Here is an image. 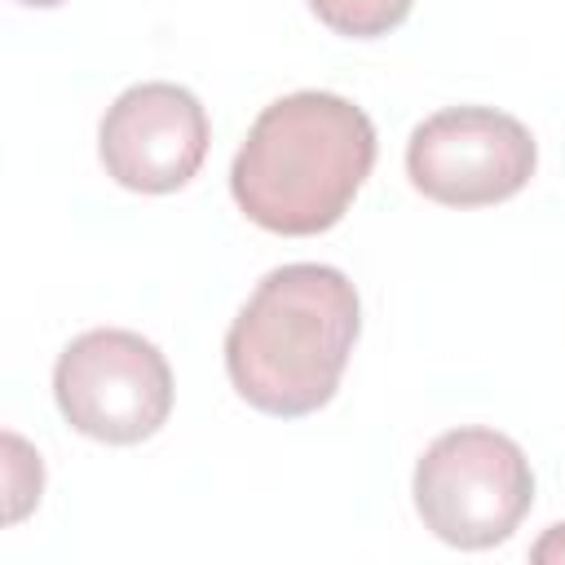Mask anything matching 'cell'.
Returning a JSON list of instances; mask_svg holds the SVG:
<instances>
[{"mask_svg":"<svg viewBox=\"0 0 565 565\" xmlns=\"http://www.w3.org/2000/svg\"><path fill=\"white\" fill-rule=\"evenodd\" d=\"M371 168V115L340 93L300 88L256 115L230 163V194L252 225L309 238L349 212Z\"/></svg>","mask_w":565,"mask_h":565,"instance_id":"1","label":"cell"},{"mask_svg":"<svg viewBox=\"0 0 565 565\" xmlns=\"http://www.w3.org/2000/svg\"><path fill=\"white\" fill-rule=\"evenodd\" d=\"M362 331L358 287L335 265L296 260L269 269L225 331L234 393L278 419L322 411Z\"/></svg>","mask_w":565,"mask_h":565,"instance_id":"2","label":"cell"},{"mask_svg":"<svg viewBox=\"0 0 565 565\" xmlns=\"http://www.w3.org/2000/svg\"><path fill=\"white\" fill-rule=\"evenodd\" d=\"M415 512L441 543L481 552L525 521L534 472L525 450L494 428H450L415 463Z\"/></svg>","mask_w":565,"mask_h":565,"instance_id":"3","label":"cell"},{"mask_svg":"<svg viewBox=\"0 0 565 565\" xmlns=\"http://www.w3.org/2000/svg\"><path fill=\"white\" fill-rule=\"evenodd\" d=\"M53 397L75 433L106 446H137L172 415V366L146 335L93 327L57 353Z\"/></svg>","mask_w":565,"mask_h":565,"instance_id":"4","label":"cell"},{"mask_svg":"<svg viewBox=\"0 0 565 565\" xmlns=\"http://www.w3.org/2000/svg\"><path fill=\"white\" fill-rule=\"evenodd\" d=\"M539 146L530 128L494 106H446L415 124L406 141L411 185L446 207H490L521 194Z\"/></svg>","mask_w":565,"mask_h":565,"instance_id":"5","label":"cell"},{"mask_svg":"<svg viewBox=\"0 0 565 565\" xmlns=\"http://www.w3.org/2000/svg\"><path fill=\"white\" fill-rule=\"evenodd\" d=\"M207 110L203 102L168 79L124 88L97 128V154L110 181L137 194L181 190L207 159Z\"/></svg>","mask_w":565,"mask_h":565,"instance_id":"6","label":"cell"},{"mask_svg":"<svg viewBox=\"0 0 565 565\" xmlns=\"http://www.w3.org/2000/svg\"><path fill=\"white\" fill-rule=\"evenodd\" d=\"M305 4L335 35L375 40V35H388L393 26H402L411 18V4L415 0H305Z\"/></svg>","mask_w":565,"mask_h":565,"instance_id":"7","label":"cell"},{"mask_svg":"<svg viewBox=\"0 0 565 565\" xmlns=\"http://www.w3.org/2000/svg\"><path fill=\"white\" fill-rule=\"evenodd\" d=\"M530 556H534V561H543V565H547V561H561V565H565V521L547 525V534L530 547Z\"/></svg>","mask_w":565,"mask_h":565,"instance_id":"8","label":"cell"},{"mask_svg":"<svg viewBox=\"0 0 565 565\" xmlns=\"http://www.w3.org/2000/svg\"><path fill=\"white\" fill-rule=\"evenodd\" d=\"M18 4H31V9H53V4H62V0H18Z\"/></svg>","mask_w":565,"mask_h":565,"instance_id":"9","label":"cell"}]
</instances>
